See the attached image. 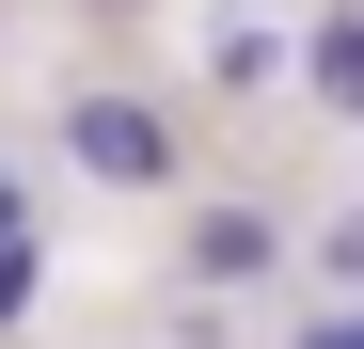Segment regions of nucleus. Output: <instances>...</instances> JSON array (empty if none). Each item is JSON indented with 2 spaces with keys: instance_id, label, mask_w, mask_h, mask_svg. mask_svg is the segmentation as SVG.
Returning a JSON list of instances; mask_svg holds the SVG:
<instances>
[{
  "instance_id": "nucleus-4",
  "label": "nucleus",
  "mask_w": 364,
  "mask_h": 349,
  "mask_svg": "<svg viewBox=\"0 0 364 349\" xmlns=\"http://www.w3.org/2000/svg\"><path fill=\"white\" fill-rule=\"evenodd\" d=\"M0 318H32V239H0Z\"/></svg>"
},
{
  "instance_id": "nucleus-1",
  "label": "nucleus",
  "mask_w": 364,
  "mask_h": 349,
  "mask_svg": "<svg viewBox=\"0 0 364 349\" xmlns=\"http://www.w3.org/2000/svg\"><path fill=\"white\" fill-rule=\"evenodd\" d=\"M64 159L95 174V191H159V174H174V127H159L143 95H80L64 111Z\"/></svg>"
},
{
  "instance_id": "nucleus-5",
  "label": "nucleus",
  "mask_w": 364,
  "mask_h": 349,
  "mask_svg": "<svg viewBox=\"0 0 364 349\" xmlns=\"http://www.w3.org/2000/svg\"><path fill=\"white\" fill-rule=\"evenodd\" d=\"M0 239H16V191H0Z\"/></svg>"
},
{
  "instance_id": "nucleus-2",
  "label": "nucleus",
  "mask_w": 364,
  "mask_h": 349,
  "mask_svg": "<svg viewBox=\"0 0 364 349\" xmlns=\"http://www.w3.org/2000/svg\"><path fill=\"white\" fill-rule=\"evenodd\" d=\"M269 254H285V239H269V207H206V222H191V270H206V286H254Z\"/></svg>"
},
{
  "instance_id": "nucleus-3",
  "label": "nucleus",
  "mask_w": 364,
  "mask_h": 349,
  "mask_svg": "<svg viewBox=\"0 0 364 349\" xmlns=\"http://www.w3.org/2000/svg\"><path fill=\"white\" fill-rule=\"evenodd\" d=\"M301 64H317V95H364V32H348V16H317V48H301Z\"/></svg>"
}]
</instances>
